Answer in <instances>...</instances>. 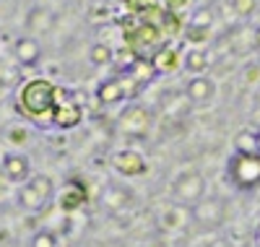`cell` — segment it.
Instances as JSON below:
<instances>
[{"label": "cell", "instance_id": "d4e9b609", "mask_svg": "<svg viewBox=\"0 0 260 247\" xmlns=\"http://www.w3.org/2000/svg\"><path fill=\"white\" fill-rule=\"evenodd\" d=\"M255 42H257V44H260V26H257V29H255Z\"/></svg>", "mask_w": 260, "mask_h": 247}, {"label": "cell", "instance_id": "603a6c76", "mask_svg": "<svg viewBox=\"0 0 260 247\" xmlns=\"http://www.w3.org/2000/svg\"><path fill=\"white\" fill-rule=\"evenodd\" d=\"M31 247H57V239L52 232H37L31 237Z\"/></svg>", "mask_w": 260, "mask_h": 247}, {"label": "cell", "instance_id": "ffe728a7", "mask_svg": "<svg viewBox=\"0 0 260 247\" xmlns=\"http://www.w3.org/2000/svg\"><path fill=\"white\" fill-rule=\"evenodd\" d=\"M89 60H91L94 65H110V63L115 60V52H112V47H110V44L96 42L94 47L89 50Z\"/></svg>", "mask_w": 260, "mask_h": 247}, {"label": "cell", "instance_id": "44dd1931", "mask_svg": "<svg viewBox=\"0 0 260 247\" xmlns=\"http://www.w3.org/2000/svg\"><path fill=\"white\" fill-rule=\"evenodd\" d=\"M211 24H213V13L208 8H198L192 13V18L187 21V29H195V32H211Z\"/></svg>", "mask_w": 260, "mask_h": 247}, {"label": "cell", "instance_id": "52a82bcc", "mask_svg": "<svg viewBox=\"0 0 260 247\" xmlns=\"http://www.w3.org/2000/svg\"><path fill=\"white\" fill-rule=\"evenodd\" d=\"M0 169H3V174L16 185H24V182H29V179L34 177L31 174V159L26 153H21V151L6 153L3 162H0Z\"/></svg>", "mask_w": 260, "mask_h": 247}, {"label": "cell", "instance_id": "7a4b0ae2", "mask_svg": "<svg viewBox=\"0 0 260 247\" xmlns=\"http://www.w3.org/2000/svg\"><path fill=\"white\" fill-rule=\"evenodd\" d=\"M55 198V185L47 174H34L29 182H24L18 188V208L26 213H42Z\"/></svg>", "mask_w": 260, "mask_h": 247}, {"label": "cell", "instance_id": "9c48e42d", "mask_svg": "<svg viewBox=\"0 0 260 247\" xmlns=\"http://www.w3.org/2000/svg\"><path fill=\"white\" fill-rule=\"evenodd\" d=\"M192 219L203 224V227H219V224L224 221V206H221V200H216V198H203L198 200V203L192 206Z\"/></svg>", "mask_w": 260, "mask_h": 247}, {"label": "cell", "instance_id": "7402d4cb", "mask_svg": "<svg viewBox=\"0 0 260 247\" xmlns=\"http://www.w3.org/2000/svg\"><path fill=\"white\" fill-rule=\"evenodd\" d=\"M182 216H185L182 208H167V213L161 216V224L164 227H182Z\"/></svg>", "mask_w": 260, "mask_h": 247}, {"label": "cell", "instance_id": "ac0fdd59", "mask_svg": "<svg viewBox=\"0 0 260 247\" xmlns=\"http://www.w3.org/2000/svg\"><path fill=\"white\" fill-rule=\"evenodd\" d=\"M234 151L237 153H257V133L255 130H240L234 136Z\"/></svg>", "mask_w": 260, "mask_h": 247}, {"label": "cell", "instance_id": "5b68a950", "mask_svg": "<svg viewBox=\"0 0 260 247\" xmlns=\"http://www.w3.org/2000/svg\"><path fill=\"white\" fill-rule=\"evenodd\" d=\"M83 112H81V104L71 99L68 91H55V112H52V122L62 130H71L81 122Z\"/></svg>", "mask_w": 260, "mask_h": 247}, {"label": "cell", "instance_id": "484cf974", "mask_svg": "<svg viewBox=\"0 0 260 247\" xmlns=\"http://www.w3.org/2000/svg\"><path fill=\"white\" fill-rule=\"evenodd\" d=\"M257 133V153H260V130H255Z\"/></svg>", "mask_w": 260, "mask_h": 247}, {"label": "cell", "instance_id": "277c9868", "mask_svg": "<svg viewBox=\"0 0 260 247\" xmlns=\"http://www.w3.org/2000/svg\"><path fill=\"white\" fill-rule=\"evenodd\" d=\"M172 193H175V198L180 200V203L185 206H195L198 200H203L206 195V179L203 174L198 172H185L175 179V185H172Z\"/></svg>", "mask_w": 260, "mask_h": 247}, {"label": "cell", "instance_id": "6da1fadb", "mask_svg": "<svg viewBox=\"0 0 260 247\" xmlns=\"http://www.w3.org/2000/svg\"><path fill=\"white\" fill-rule=\"evenodd\" d=\"M55 91L57 86H52L45 78H34L21 88V109L29 120H50L55 112Z\"/></svg>", "mask_w": 260, "mask_h": 247}, {"label": "cell", "instance_id": "4fadbf2b", "mask_svg": "<svg viewBox=\"0 0 260 247\" xmlns=\"http://www.w3.org/2000/svg\"><path fill=\"white\" fill-rule=\"evenodd\" d=\"M96 99H99L102 104H117V102L127 99V97H125L122 78H107V81H102L99 88H96Z\"/></svg>", "mask_w": 260, "mask_h": 247}, {"label": "cell", "instance_id": "30bf717a", "mask_svg": "<svg viewBox=\"0 0 260 247\" xmlns=\"http://www.w3.org/2000/svg\"><path fill=\"white\" fill-rule=\"evenodd\" d=\"M13 55H16V63L21 68H34V65L42 60V47L34 37H21L16 39L13 44Z\"/></svg>", "mask_w": 260, "mask_h": 247}, {"label": "cell", "instance_id": "d6986e66", "mask_svg": "<svg viewBox=\"0 0 260 247\" xmlns=\"http://www.w3.org/2000/svg\"><path fill=\"white\" fill-rule=\"evenodd\" d=\"M83 198H86V190H81V188H65L62 190V195H60V206L65 208V211H73V208H78L81 203H83Z\"/></svg>", "mask_w": 260, "mask_h": 247}, {"label": "cell", "instance_id": "cb8c5ba5", "mask_svg": "<svg viewBox=\"0 0 260 247\" xmlns=\"http://www.w3.org/2000/svg\"><path fill=\"white\" fill-rule=\"evenodd\" d=\"M232 8L237 16H250L255 11V0H232Z\"/></svg>", "mask_w": 260, "mask_h": 247}, {"label": "cell", "instance_id": "e0dca14e", "mask_svg": "<svg viewBox=\"0 0 260 247\" xmlns=\"http://www.w3.org/2000/svg\"><path fill=\"white\" fill-rule=\"evenodd\" d=\"M177 60H180V57H177V52L172 50V47H159V50H156V55L151 57V63L156 65L159 76H161V73H167V71H175L177 65H180Z\"/></svg>", "mask_w": 260, "mask_h": 247}, {"label": "cell", "instance_id": "3957f363", "mask_svg": "<svg viewBox=\"0 0 260 247\" xmlns=\"http://www.w3.org/2000/svg\"><path fill=\"white\" fill-rule=\"evenodd\" d=\"M226 179L237 190H252L260 185V156L257 153H232L226 162Z\"/></svg>", "mask_w": 260, "mask_h": 247}, {"label": "cell", "instance_id": "5bb4252c", "mask_svg": "<svg viewBox=\"0 0 260 247\" xmlns=\"http://www.w3.org/2000/svg\"><path fill=\"white\" fill-rule=\"evenodd\" d=\"M208 52L206 50H201V47H195V50H187L185 55H182V68L185 71H190V73H195V76H203V71L208 68Z\"/></svg>", "mask_w": 260, "mask_h": 247}, {"label": "cell", "instance_id": "2e32d148", "mask_svg": "<svg viewBox=\"0 0 260 247\" xmlns=\"http://www.w3.org/2000/svg\"><path fill=\"white\" fill-rule=\"evenodd\" d=\"M26 26L29 32L34 34H42V32H50L52 29V13L47 8H31L29 18H26Z\"/></svg>", "mask_w": 260, "mask_h": 247}, {"label": "cell", "instance_id": "ba28073f", "mask_svg": "<svg viewBox=\"0 0 260 247\" xmlns=\"http://www.w3.org/2000/svg\"><path fill=\"white\" fill-rule=\"evenodd\" d=\"M112 167L122 174V177H141L148 172V164L143 159V153L133 151V148H122L112 156Z\"/></svg>", "mask_w": 260, "mask_h": 247}, {"label": "cell", "instance_id": "8fae6325", "mask_svg": "<svg viewBox=\"0 0 260 247\" xmlns=\"http://www.w3.org/2000/svg\"><path fill=\"white\" fill-rule=\"evenodd\" d=\"M185 94H187V99L195 102V104H208V102L216 97V83H213V78H208V76H192V78L187 81V86H185Z\"/></svg>", "mask_w": 260, "mask_h": 247}, {"label": "cell", "instance_id": "8992f818", "mask_svg": "<svg viewBox=\"0 0 260 247\" xmlns=\"http://www.w3.org/2000/svg\"><path fill=\"white\" fill-rule=\"evenodd\" d=\"M151 128V115L143 104H127L120 115V130L130 138H143Z\"/></svg>", "mask_w": 260, "mask_h": 247}, {"label": "cell", "instance_id": "7c38bea8", "mask_svg": "<svg viewBox=\"0 0 260 247\" xmlns=\"http://www.w3.org/2000/svg\"><path fill=\"white\" fill-rule=\"evenodd\" d=\"M125 76H127V78H133V81H136V83H141V86H148L151 81H154V78L159 76V71H156V65L151 63V60L136 57V60H130V63H127Z\"/></svg>", "mask_w": 260, "mask_h": 247}, {"label": "cell", "instance_id": "9a60e30c", "mask_svg": "<svg viewBox=\"0 0 260 247\" xmlns=\"http://www.w3.org/2000/svg\"><path fill=\"white\" fill-rule=\"evenodd\" d=\"M102 203L110 208L112 213H115V211H122V208H127V203H130V193H127L125 188L112 185V188H107V193H104V198H102Z\"/></svg>", "mask_w": 260, "mask_h": 247}]
</instances>
